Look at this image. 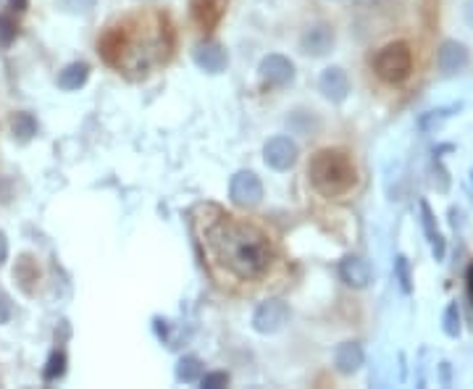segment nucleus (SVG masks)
<instances>
[{"label":"nucleus","mask_w":473,"mask_h":389,"mask_svg":"<svg viewBox=\"0 0 473 389\" xmlns=\"http://www.w3.org/2000/svg\"><path fill=\"white\" fill-rule=\"evenodd\" d=\"M310 182L324 197H342L355 187L358 171H355L353 158L344 150H321L310 161Z\"/></svg>","instance_id":"3"},{"label":"nucleus","mask_w":473,"mask_h":389,"mask_svg":"<svg viewBox=\"0 0 473 389\" xmlns=\"http://www.w3.org/2000/svg\"><path fill=\"white\" fill-rule=\"evenodd\" d=\"M445 334L447 337H457L460 334V313H457L455 303H450L445 310Z\"/></svg>","instance_id":"20"},{"label":"nucleus","mask_w":473,"mask_h":389,"mask_svg":"<svg viewBox=\"0 0 473 389\" xmlns=\"http://www.w3.org/2000/svg\"><path fill=\"white\" fill-rule=\"evenodd\" d=\"M287 318H289V308L284 306L281 300H269V303H263V306L255 310L252 326H255V332L260 334H274L287 324Z\"/></svg>","instance_id":"5"},{"label":"nucleus","mask_w":473,"mask_h":389,"mask_svg":"<svg viewBox=\"0 0 473 389\" xmlns=\"http://www.w3.org/2000/svg\"><path fill=\"white\" fill-rule=\"evenodd\" d=\"M6 258H8V240H6V234L0 232V266L6 263Z\"/></svg>","instance_id":"27"},{"label":"nucleus","mask_w":473,"mask_h":389,"mask_svg":"<svg viewBox=\"0 0 473 389\" xmlns=\"http://www.w3.org/2000/svg\"><path fill=\"white\" fill-rule=\"evenodd\" d=\"M471 56H468V47L463 42H455V40H447L445 45L439 47V69L445 71V74H457V71H463L465 66H468Z\"/></svg>","instance_id":"11"},{"label":"nucleus","mask_w":473,"mask_h":389,"mask_svg":"<svg viewBox=\"0 0 473 389\" xmlns=\"http://www.w3.org/2000/svg\"><path fill=\"white\" fill-rule=\"evenodd\" d=\"M8 6L13 11H27V6H29V0H8Z\"/></svg>","instance_id":"28"},{"label":"nucleus","mask_w":473,"mask_h":389,"mask_svg":"<svg viewBox=\"0 0 473 389\" xmlns=\"http://www.w3.org/2000/svg\"><path fill=\"white\" fill-rule=\"evenodd\" d=\"M171 29L168 21L156 11L134 13L121 24L111 27L100 40V50L105 61L116 66L132 79L148 76L156 66H160L171 53Z\"/></svg>","instance_id":"2"},{"label":"nucleus","mask_w":473,"mask_h":389,"mask_svg":"<svg viewBox=\"0 0 473 389\" xmlns=\"http://www.w3.org/2000/svg\"><path fill=\"white\" fill-rule=\"evenodd\" d=\"M339 274H342L347 287L363 289V287H368V284H371V269H368V263L361 260V258H355V255H347V258L342 260Z\"/></svg>","instance_id":"12"},{"label":"nucleus","mask_w":473,"mask_h":389,"mask_svg":"<svg viewBox=\"0 0 473 389\" xmlns=\"http://www.w3.org/2000/svg\"><path fill=\"white\" fill-rule=\"evenodd\" d=\"M64 363H66L64 352H53V355H50V361H47V368H45V379H47V381L58 379V376H61V373H64Z\"/></svg>","instance_id":"21"},{"label":"nucleus","mask_w":473,"mask_h":389,"mask_svg":"<svg viewBox=\"0 0 473 389\" xmlns=\"http://www.w3.org/2000/svg\"><path fill=\"white\" fill-rule=\"evenodd\" d=\"M421 221H424V232H426L428 242H431V248H434V258L436 260H442L445 258V237L439 234V229H436V219L434 214H431V208H428V203L424 200L421 203Z\"/></svg>","instance_id":"16"},{"label":"nucleus","mask_w":473,"mask_h":389,"mask_svg":"<svg viewBox=\"0 0 473 389\" xmlns=\"http://www.w3.org/2000/svg\"><path fill=\"white\" fill-rule=\"evenodd\" d=\"M263 158L271 168L276 171H287V168L295 166L297 161V145L289 137H274L266 142L263 148Z\"/></svg>","instance_id":"7"},{"label":"nucleus","mask_w":473,"mask_h":389,"mask_svg":"<svg viewBox=\"0 0 473 389\" xmlns=\"http://www.w3.org/2000/svg\"><path fill=\"white\" fill-rule=\"evenodd\" d=\"M413 69V53H410L408 42H392V45L381 47L376 58H373V71L390 84L405 82Z\"/></svg>","instance_id":"4"},{"label":"nucleus","mask_w":473,"mask_h":389,"mask_svg":"<svg viewBox=\"0 0 473 389\" xmlns=\"http://www.w3.org/2000/svg\"><path fill=\"white\" fill-rule=\"evenodd\" d=\"M260 79L271 87H287L295 79V66L284 56H269L260 61Z\"/></svg>","instance_id":"8"},{"label":"nucleus","mask_w":473,"mask_h":389,"mask_svg":"<svg viewBox=\"0 0 473 389\" xmlns=\"http://www.w3.org/2000/svg\"><path fill=\"white\" fill-rule=\"evenodd\" d=\"M98 0H66V6L71 11H93Z\"/></svg>","instance_id":"25"},{"label":"nucleus","mask_w":473,"mask_h":389,"mask_svg":"<svg viewBox=\"0 0 473 389\" xmlns=\"http://www.w3.org/2000/svg\"><path fill=\"white\" fill-rule=\"evenodd\" d=\"M11 300L6 295H0V324H8V318H11Z\"/></svg>","instance_id":"26"},{"label":"nucleus","mask_w":473,"mask_h":389,"mask_svg":"<svg viewBox=\"0 0 473 389\" xmlns=\"http://www.w3.org/2000/svg\"><path fill=\"white\" fill-rule=\"evenodd\" d=\"M16 37V24L8 16H0V45H11V40Z\"/></svg>","instance_id":"23"},{"label":"nucleus","mask_w":473,"mask_h":389,"mask_svg":"<svg viewBox=\"0 0 473 389\" xmlns=\"http://www.w3.org/2000/svg\"><path fill=\"white\" fill-rule=\"evenodd\" d=\"M395 271H397V279H399V287H402V292H410V269H408V258H402V255H397V260H395Z\"/></svg>","instance_id":"22"},{"label":"nucleus","mask_w":473,"mask_h":389,"mask_svg":"<svg viewBox=\"0 0 473 389\" xmlns=\"http://www.w3.org/2000/svg\"><path fill=\"white\" fill-rule=\"evenodd\" d=\"M334 363L339 373H355L363 366V347L358 342H344L337 347Z\"/></svg>","instance_id":"15"},{"label":"nucleus","mask_w":473,"mask_h":389,"mask_svg":"<svg viewBox=\"0 0 473 389\" xmlns=\"http://www.w3.org/2000/svg\"><path fill=\"white\" fill-rule=\"evenodd\" d=\"M200 381H203V387H226L229 384V373H223V371H216V373H205V376H200Z\"/></svg>","instance_id":"24"},{"label":"nucleus","mask_w":473,"mask_h":389,"mask_svg":"<svg viewBox=\"0 0 473 389\" xmlns=\"http://www.w3.org/2000/svg\"><path fill=\"white\" fill-rule=\"evenodd\" d=\"M203 376V363H200V358H182V361L177 363V379L179 381H197Z\"/></svg>","instance_id":"18"},{"label":"nucleus","mask_w":473,"mask_h":389,"mask_svg":"<svg viewBox=\"0 0 473 389\" xmlns=\"http://www.w3.org/2000/svg\"><path fill=\"white\" fill-rule=\"evenodd\" d=\"M300 47H303L305 56H313V58L326 56V53L334 47V29L329 27V24H315V27H310L305 35H303Z\"/></svg>","instance_id":"9"},{"label":"nucleus","mask_w":473,"mask_h":389,"mask_svg":"<svg viewBox=\"0 0 473 389\" xmlns=\"http://www.w3.org/2000/svg\"><path fill=\"white\" fill-rule=\"evenodd\" d=\"M229 192H232V200L237 205H247V208H250V205L260 203L263 185H260V179L252 174V171H240V174H234Z\"/></svg>","instance_id":"6"},{"label":"nucleus","mask_w":473,"mask_h":389,"mask_svg":"<svg viewBox=\"0 0 473 389\" xmlns=\"http://www.w3.org/2000/svg\"><path fill=\"white\" fill-rule=\"evenodd\" d=\"M226 0H192V16L203 29H214L223 16Z\"/></svg>","instance_id":"13"},{"label":"nucleus","mask_w":473,"mask_h":389,"mask_svg":"<svg viewBox=\"0 0 473 389\" xmlns=\"http://www.w3.org/2000/svg\"><path fill=\"white\" fill-rule=\"evenodd\" d=\"M87 76H90V66L87 64H69L61 71V76H58V84L64 87V90H79L84 82H87Z\"/></svg>","instance_id":"17"},{"label":"nucleus","mask_w":473,"mask_h":389,"mask_svg":"<svg viewBox=\"0 0 473 389\" xmlns=\"http://www.w3.org/2000/svg\"><path fill=\"white\" fill-rule=\"evenodd\" d=\"M195 64L203 71H208V74H218V71H223V66H226V53L216 42H203L195 50Z\"/></svg>","instance_id":"14"},{"label":"nucleus","mask_w":473,"mask_h":389,"mask_svg":"<svg viewBox=\"0 0 473 389\" xmlns=\"http://www.w3.org/2000/svg\"><path fill=\"white\" fill-rule=\"evenodd\" d=\"M35 132H37V124H35V119L29 113H19L13 119V134H19V139H29Z\"/></svg>","instance_id":"19"},{"label":"nucleus","mask_w":473,"mask_h":389,"mask_svg":"<svg viewBox=\"0 0 473 389\" xmlns=\"http://www.w3.org/2000/svg\"><path fill=\"white\" fill-rule=\"evenodd\" d=\"M465 21L473 27V0H468V6H465Z\"/></svg>","instance_id":"29"},{"label":"nucleus","mask_w":473,"mask_h":389,"mask_svg":"<svg viewBox=\"0 0 473 389\" xmlns=\"http://www.w3.org/2000/svg\"><path fill=\"white\" fill-rule=\"evenodd\" d=\"M216 219L200 221V237L208 260L234 279H258L271 266L274 250L269 237L255 223L240 221L214 208Z\"/></svg>","instance_id":"1"},{"label":"nucleus","mask_w":473,"mask_h":389,"mask_svg":"<svg viewBox=\"0 0 473 389\" xmlns=\"http://www.w3.org/2000/svg\"><path fill=\"white\" fill-rule=\"evenodd\" d=\"M468 287H471V297H473V266L471 271H468Z\"/></svg>","instance_id":"30"},{"label":"nucleus","mask_w":473,"mask_h":389,"mask_svg":"<svg viewBox=\"0 0 473 389\" xmlns=\"http://www.w3.org/2000/svg\"><path fill=\"white\" fill-rule=\"evenodd\" d=\"M318 87H321L324 98H329L332 103H342L350 95V76L344 74L339 66H332V69H326L321 74Z\"/></svg>","instance_id":"10"}]
</instances>
